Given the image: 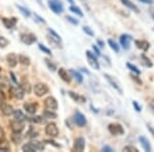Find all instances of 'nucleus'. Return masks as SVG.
<instances>
[{
	"label": "nucleus",
	"instance_id": "30",
	"mask_svg": "<svg viewBox=\"0 0 154 152\" xmlns=\"http://www.w3.org/2000/svg\"><path fill=\"white\" fill-rule=\"evenodd\" d=\"M126 67H128V68L131 71V73L138 74V75H140V74H141V70L137 66H135V65H133L131 63H126Z\"/></svg>",
	"mask_w": 154,
	"mask_h": 152
},
{
	"label": "nucleus",
	"instance_id": "25",
	"mask_svg": "<svg viewBox=\"0 0 154 152\" xmlns=\"http://www.w3.org/2000/svg\"><path fill=\"white\" fill-rule=\"evenodd\" d=\"M18 61L22 65H24V66H29V65L31 64V60H30V58L27 56H25V54H20L19 58H18Z\"/></svg>",
	"mask_w": 154,
	"mask_h": 152
},
{
	"label": "nucleus",
	"instance_id": "20",
	"mask_svg": "<svg viewBox=\"0 0 154 152\" xmlns=\"http://www.w3.org/2000/svg\"><path fill=\"white\" fill-rule=\"evenodd\" d=\"M2 23H3L4 26L6 27L7 29H11L16 26L17 24V19L12 18V19H7V18H2Z\"/></svg>",
	"mask_w": 154,
	"mask_h": 152
},
{
	"label": "nucleus",
	"instance_id": "49",
	"mask_svg": "<svg viewBox=\"0 0 154 152\" xmlns=\"http://www.w3.org/2000/svg\"><path fill=\"white\" fill-rule=\"evenodd\" d=\"M37 134H38V133H37V132L34 131L33 129H30V132L28 133L29 137H31V138H33V137H36V136H37Z\"/></svg>",
	"mask_w": 154,
	"mask_h": 152
},
{
	"label": "nucleus",
	"instance_id": "4",
	"mask_svg": "<svg viewBox=\"0 0 154 152\" xmlns=\"http://www.w3.org/2000/svg\"><path fill=\"white\" fill-rule=\"evenodd\" d=\"M108 131L110 132V134H112L113 136H118V135L125 134V129H123L122 126L118 123H110L108 126Z\"/></svg>",
	"mask_w": 154,
	"mask_h": 152
},
{
	"label": "nucleus",
	"instance_id": "53",
	"mask_svg": "<svg viewBox=\"0 0 154 152\" xmlns=\"http://www.w3.org/2000/svg\"><path fill=\"white\" fill-rule=\"evenodd\" d=\"M93 49L95 51V54H96V56H101V51H100V49L98 48L96 45H93Z\"/></svg>",
	"mask_w": 154,
	"mask_h": 152
},
{
	"label": "nucleus",
	"instance_id": "5",
	"mask_svg": "<svg viewBox=\"0 0 154 152\" xmlns=\"http://www.w3.org/2000/svg\"><path fill=\"white\" fill-rule=\"evenodd\" d=\"M44 106L48 110L56 111L58 109V101L54 97H48V98L44 100Z\"/></svg>",
	"mask_w": 154,
	"mask_h": 152
},
{
	"label": "nucleus",
	"instance_id": "3",
	"mask_svg": "<svg viewBox=\"0 0 154 152\" xmlns=\"http://www.w3.org/2000/svg\"><path fill=\"white\" fill-rule=\"evenodd\" d=\"M48 86L44 83H37L34 85V93L37 97H43L44 95L48 93Z\"/></svg>",
	"mask_w": 154,
	"mask_h": 152
},
{
	"label": "nucleus",
	"instance_id": "12",
	"mask_svg": "<svg viewBox=\"0 0 154 152\" xmlns=\"http://www.w3.org/2000/svg\"><path fill=\"white\" fill-rule=\"evenodd\" d=\"M37 40V38L35 37L34 34H26V33H23L21 34V41L23 43L27 44V45H31L33 42H35Z\"/></svg>",
	"mask_w": 154,
	"mask_h": 152
},
{
	"label": "nucleus",
	"instance_id": "40",
	"mask_svg": "<svg viewBox=\"0 0 154 152\" xmlns=\"http://www.w3.org/2000/svg\"><path fill=\"white\" fill-rule=\"evenodd\" d=\"M131 79H133L134 81L136 82V83H138L139 85H142L143 84V81L141 80V78L139 77L138 74H134V73H131Z\"/></svg>",
	"mask_w": 154,
	"mask_h": 152
},
{
	"label": "nucleus",
	"instance_id": "14",
	"mask_svg": "<svg viewBox=\"0 0 154 152\" xmlns=\"http://www.w3.org/2000/svg\"><path fill=\"white\" fill-rule=\"evenodd\" d=\"M139 142H140V144L142 145L143 149L146 152H151V151H152V147H151L150 142H149V140H148L147 138H146L145 136L139 137Z\"/></svg>",
	"mask_w": 154,
	"mask_h": 152
},
{
	"label": "nucleus",
	"instance_id": "45",
	"mask_svg": "<svg viewBox=\"0 0 154 152\" xmlns=\"http://www.w3.org/2000/svg\"><path fill=\"white\" fill-rule=\"evenodd\" d=\"M133 107L135 108V110L137 112H141V111H142V107L139 105V103L137 101H133Z\"/></svg>",
	"mask_w": 154,
	"mask_h": 152
},
{
	"label": "nucleus",
	"instance_id": "11",
	"mask_svg": "<svg viewBox=\"0 0 154 152\" xmlns=\"http://www.w3.org/2000/svg\"><path fill=\"white\" fill-rule=\"evenodd\" d=\"M9 126H11V129L12 131V133H22L24 129V124L22 121L19 120H12L9 123Z\"/></svg>",
	"mask_w": 154,
	"mask_h": 152
},
{
	"label": "nucleus",
	"instance_id": "28",
	"mask_svg": "<svg viewBox=\"0 0 154 152\" xmlns=\"http://www.w3.org/2000/svg\"><path fill=\"white\" fill-rule=\"evenodd\" d=\"M108 44H109V46L111 47V48L113 49L115 53H119V51H120V48H119V45L117 44V42H115L113 40V39H108Z\"/></svg>",
	"mask_w": 154,
	"mask_h": 152
},
{
	"label": "nucleus",
	"instance_id": "27",
	"mask_svg": "<svg viewBox=\"0 0 154 152\" xmlns=\"http://www.w3.org/2000/svg\"><path fill=\"white\" fill-rule=\"evenodd\" d=\"M70 73L72 74V76L75 78V80L78 82V83H82V81H83V76L81 75L79 72H77L75 70H70Z\"/></svg>",
	"mask_w": 154,
	"mask_h": 152
},
{
	"label": "nucleus",
	"instance_id": "22",
	"mask_svg": "<svg viewBox=\"0 0 154 152\" xmlns=\"http://www.w3.org/2000/svg\"><path fill=\"white\" fill-rule=\"evenodd\" d=\"M58 73H59V76L61 77L62 79H63L65 82H70L71 81V78H70V75L68 74V72H67L65 69L64 68H60L59 69V71H58Z\"/></svg>",
	"mask_w": 154,
	"mask_h": 152
},
{
	"label": "nucleus",
	"instance_id": "32",
	"mask_svg": "<svg viewBox=\"0 0 154 152\" xmlns=\"http://www.w3.org/2000/svg\"><path fill=\"white\" fill-rule=\"evenodd\" d=\"M30 143L33 145L35 150H43L44 149V144L39 141H32V142H30Z\"/></svg>",
	"mask_w": 154,
	"mask_h": 152
},
{
	"label": "nucleus",
	"instance_id": "31",
	"mask_svg": "<svg viewBox=\"0 0 154 152\" xmlns=\"http://www.w3.org/2000/svg\"><path fill=\"white\" fill-rule=\"evenodd\" d=\"M11 150V145L8 144V142H6V141H4V140H2V141H0V151H9Z\"/></svg>",
	"mask_w": 154,
	"mask_h": 152
},
{
	"label": "nucleus",
	"instance_id": "61",
	"mask_svg": "<svg viewBox=\"0 0 154 152\" xmlns=\"http://www.w3.org/2000/svg\"><path fill=\"white\" fill-rule=\"evenodd\" d=\"M0 78H1V75H0Z\"/></svg>",
	"mask_w": 154,
	"mask_h": 152
},
{
	"label": "nucleus",
	"instance_id": "54",
	"mask_svg": "<svg viewBox=\"0 0 154 152\" xmlns=\"http://www.w3.org/2000/svg\"><path fill=\"white\" fill-rule=\"evenodd\" d=\"M4 100H5V95H4L3 91H2V89L0 88V102L4 101Z\"/></svg>",
	"mask_w": 154,
	"mask_h": 152
},
{
	"label": "nucleus",
	"instance_id": "46",
	"mask_svg": "<svg viewBox=\"0 0 154 152\" xmlns=\"http://www.w3.org/2000/svg\"><path fill=\"white\" fill-rule=\"evenodd\" d=\"M31 121H33V123H41V117L40 116H35V117H32L31 119H30Z\"/></svg>",
	"mask_w": 154,
	"mask_h": 152
},
{
	"label": "nucleus",
	"instance_id": "33",
	"mask_svg": "<svg viewBox=\"0 0 154 152\" xmlns=\"http://www.w3.org/2000/svg\"><path fill=\"white\" fill-rule=\"evenodd\" d=\"M70 11H71L72 12H74V14H76L77 16L81 17V18H82V17H83V12H82V11H81V9L79 8L78 6L71 5V6H70Z\"/></svg>",
	"mask_w": 154,
	"mask_h": 152
},
{
	"label": "nucleus",
	"instance_id": "60",
	"mask_svg": "<svg viewBox=\"0 0 154 152\" xmlns=\"http://www.w3.org/2000/svg\"><path fill=\"white\" fill-rule=\"evenodd\" d=\"M151 17H152V18L154 19V14H151Z\"/></svg>",
	"mask_w": 154,
	"mask_h": 152
},
{
	"label": "nucleus",
	"instance_id": "19",
	"mask_svg": "<svg viewBox=\"0 0 154 152\" xmlns=\"http://www.w3.org/2000/svg\"><path fill=\"white\" fill-rule=\"evenodd\" d=\"M68 95L70 96V98L73 100V101L77 102V103H85V98H84L83 96H80V95L74 93V92H72V91H69Z\"/></svg>",
	"mask_w": 154,
	"mask_h": 152
},
{
	"label": "nucleus",
	"instance_id": "7",
	"mask_svg": "<svg viewBox=\"0 0 154 152\" xmlns=\"http://www.w3.org/2000/svg\"><path fill=\"white\" fill-rule=\"evenodd\" d=\"M74 121H75V123L78 126H80V128H83L86 124V123H88V121H86V117L79 111H76L75 114H74Z\"/></svg>",
	"mask_w": 154,
	"mask_h": 152
},
{
	"label": "nucleus",
	"instance_id": "48",
	"mask_svg": "<svg viewBox=\"0 0 154 152\" xmlns=\"http://www.w3.org/2000/svg\"><path fill=\"white\" fill-rule=\"evenodd\" d=\"M147 129L149 131V133L152 135L153 138H154V128H153V126H150L149 123H147Z\"/></svg>",
	"mask_w": 154,
	"mask_h": 152
},
{
	"label": "nucleus",
	"instance_id": "58",
	"mask_svg": "<svg viewBox=\"0 0 154 152\" xmlns=\"http://www.w3.org/2000/svg\"><path fill=\"white\" fill-rule=\"evenodd\" d=\"M11 78H12V80H14V82H16V83H17V82H18V81H17V79H16V76H14V74L12 73V72H11Z\"/></svg>",
	"mask_w": 154,
	"mask_h": 152
},
{
	"label": "nucleus",
	"instance_id": "16",
	"mask_svg": "<svg viewBox=\"0 0 154 152\" xmlns=\"http://www.w3.org/2000/svg\"><path fill=\"white\" fill-rule=\"evenodd\" d=\"M135 44L139 49H142L143 51H147L149 47H150V43L146 40H139V39H137V40H135Z\"/></svg>",
	"mask_w": 154,
	"mask_h": 152
},
{
	"label": "nucleus",
	"instance_id": "50",
	"mask_svg": "<svg viewBox=\"0 0 154 152\" xmlns=\"http://www.w3.org/2000/svg\"><path fill=\"white\" fill-rule=\"evenodd\" d=\"M45 143H48V144H51V145H54V147H57V148H59L60 147L59 144H57L56 142L53 141V140H45Z\"/></svg>",
	"mask_w": 154,
	"mask_h": 152
},
{
	"label": "nucleus",
	"instance_id": "10",
	"mask_svg": "<svg viewBox=\"0 0 154 152\" xmlns=\"http://www.w3.org/2000/svg\"><path fill=\"white\" fill-rule=\"evenodd\" d=\"M74 150L78 151V152H82L85 148V140L82 137H78L74 140V145H73Z\"/></svg>",
	"mask_w": 154,
	"mask_h": 152
},
{
	"label": "nucleus",
	"instance_id": "52",
	"mask_svg": "<svg viewBox=\"0 0 154 152\" xmlns=\"http://www.w3.org/2000/svg\"><path fill=\"white\" fill-rule=\"evenodd\" d=\"M34 18L35 19H37V21L38 22H40V23H43V24H45V21H44V19H42L41 17H39L38 14H34Z\"/></svg>",
	"mask_w": 154,
	"mask_h": 152
},
{
	"label": "nucleus",
	"instance_id": "6",
	"mask_svg": "<svg viewBox=\"0 0 154 152\" xmlns=\"http://www.w3.org/2000/svg\"><path fill=\"white\" fill-rule=\"evenodd\" d=\"M131 40H133V37H131V35H130V34H122V35L120 36V38H119L121 46L125 49H130Z\"/></svg>",
	"mask_w": 154,
	"mask_h": 152
},
{
	"label": "nucleus",
	"instance_id": "24",
	"mask_svg": "<svg viewBox=\"0 0 154 152\" xmlns=\"http://www.w3.org/2000/svg\"><path fill=\"white\" fill-rule=\"evenodd\" d=\"M12 114H14V117L16 120L22 121V123L26 120V116H25V114L21 110H14Z\"/></svg>",
	"mask_w": 154,
	"mask_h": 152
},
{
	"label": "nucleus",
	"instance_id": "2",
	"mask_svg": "<svg viewBox=\"0 0 154 152\" xmlns=\"http://www.w3.org/2000/svg\"><path fill=\"white\" fill-rule=\"evenodd\" d=\"M86 58H88V64L93 67V69H95V70H99L100 69V63H99L95 54H93L89 51H86Z\"/></svg>",
	"mask_w": 154,
	"mask_h": 152
},
{
	"label": "nucleus",
	"instance_id": "56",
	"mask_svg": "<svg viewBox=\"0 0 154 152\" xmlns=\"http://www.w3.org/2000/svg\"><path fill=\"white\" fill-rule=\"evenodd\" d=\"M4 135H5V134H4V131L1 128H0V141L4 140V137H5Z\"/></svg>",
	"mask_w": 154,
	"mask_h": 152
},
{
	"label": "nucleus",
	"instance_id": "15",
	"mask_svg": "<svg viewBox=\"0 0 154 152\" xmlns=\"http://www.w3.org/2000/svg\"><path fill=\"white\" fill-rule=\"evenodd\" d=\"M9 92H11V96L12 97H14L16 99H18V100H22L24 98V95L25 93L23 91H22V88H11V89H9Z\"/></svg>",
	"mask_w": 154,
	"mask_h": 152
},
{
	"label": "nucleus",
	"instance_id": "36",
	"mask_svg": "<svg viewBox=\"0 0 154 152\" xmlns=\"http://www.w3.org/2000/svg\"><path fill=\"white\" fill-rule=\"evenodd\" d=\"M11 140L14 141V143L18 144L22 141V137H21V133H14L11 136Z\"/></svg>",
	"mask_w": 154,
	"mask_h": 152
},
{
	"label": "nucleus",
	"instance_id": "23",
	"mask_svg": "<svg viewBox=\"0 0 154 152\" xmlns=\"http://www.w3.org/2000/svg\"><path fill=\"white\" fill-rule=\"evenodd\" d=\"M24 109L28 112L29 114H35V112L37 111V106L33 103H25Z\"/></svg>",
	"mask_w": 154,
	"mask_h": 152
},
{
	"label": "nucleus",
	"instance_id": "43",
	"mask_svg": "<svg viewBox=\"0 0 154 152\" xmlns=\"http://www.w3.org/2000/svg\"><path fill=\"white\" fill-rule=\"evenodd\" d=\"M123 151H126V152H139L138 149L136 148V147H134V146H125V147H123V149H122Z\"/></svg>",
	"mask_w": 154,
	"mask_h": 152
},
{
	"label": "nucleus",
	"instance_id": "37",
	"mask_svg": "<svg viewBox=\"0 0 154 152\" xmlns=\"http://www.w3.org/2000/svg\"><path fill=\"white\" fill-rule=\"evenodd\" d=\"M17 7L19 8V11H21V12L24 14V16H26V17H30V16H31V12H30L29 9H27L26 7L21 6V5H19V4H17Z\"/></svg>",
	"mask_w": 154,
	"mask_h": 152
},
{
	"label": "nucleus",
	"instance_id": "8",
	"mask_svg": "<svg viewBox=\"0 0 154 152\" xmlns=\"http://www.w3.org/2000/svg\"><path fill=\"white\" fill-rule=\"evenodd\" d=\"M45 133L46 135H48L49 137H57L59 135V129H58V126H57L56 123H48V126H45Z\"/></svg>",
	"mask_w": 154,
	"mask_h": 152
},
{
	"label": "nucleus",
	"instance_id": "42",
	"mask_svg": "<svg viewBox=\"0 0 154 152\" xmlns=\"http://www.w3.org/2000/svg\"><path fill=\"white\" fill-rule=\"evenodd\" d=\"M82 30H83L84 33L88 34V36H91V37H93L94 35H95V33H94L93 30H91V29L89 28V27H88V26H84L83 28H82Z\"/></svg>",
	"mask_w": 154,
	"mask_h": 152
},
{
	"label": "nucleus",
	"instance_id": "9",
	"mask_svg": "<svg viewBox=\"0 0 154 152\" xmlns=\"http://www.w3.org/2000/svg\"><path fill=\"white\" fill-rule=\"evenodd\" d=\"M104 76H105L106 80L109 82V84H110V85L112 86V88H113L114 89H116V91H117L119 94H120V95H122L123 92H122V89H121L120 85H119V84H118V82L116 81L115 79H114L112 76H111V75H109V74H107V73L104 74Z\"/></svg>",
	"mask_w": 154,
	"mask_h": 152
},
{
	"label": "nucleus",
	"instance_id": "44",
	"mask_svg": "<svg viewBox=\"0 0 154 152\" xmlns=\"http://www.w3.org/2000/svg\"><path fill=\"white\" fill-rule=\"evenodd\" d=\"M66 20H67L68 22H70L71 24H73V25H78V24H79V21H78V20L72 18V17H70V16H67V17H66Z\"/></svg>",
	"mask_w": 154,
	"mask_h": 152
},
{
	"label": "nucleus",
	"instance_id": "34",
	"mask_svg": "<svg viewBox=\"0 0 154 152\" xmlns=\"http://www.w3.org/2000/svg\"><path fill=\"white\" fill-rule=\"evenodd\" d=\"M44 62H45L46 66L48 67L49 70H51V71H56V69H57V65L54 64V63H53V62H51V60H48V59H44Z\"/></svg>",
	"mask_w": 154,
	"mask_h": 152
},
{
	"label": "nucleus",
	"instance_id": "51",
	"mask_svg": "<svg viewBox=\"0 0 154 152\" xmlns=\"http://www.w3.org/2000/svg\"><path fill=\"white\" fill-rule=\"evenodd\" d=\"M148 105H149V107H150L151 110H152V112L154 113V99H151L150 101H149Z\"/></svg>",
	"mask_w": 154,
	"mask_h": 152
},
{
	"label": "nucleus",
	"instance_id": "47",
	"mask_svg": "<svg viewBox=\"0 0 154 152\" xmlns=\"http://www.w3.org/2000/svg\"><path fill=\"white\" fill-rule=\"evenodd\" d=\"M102 151L103 152H113V148H111L110 146H104L103 149H102Z\"/></svg>",
	"mask_w": 154,
	"mask_h": 152
},
{
	"label": "nucleus",
	"instance_id": "1",
	"mask_svg": "<svg viewBox=\"0 0 154 152\" xmlns=\"http://www.w3.org/2000/svg\"><path fill=\"white\" fill-rule=\"evenodd\" d=\"M48 6L57 14H62L64 11V6L61 0H48Z\"/></svg>",
	"mask_w": 154,
	"mask_h": 152
},
{
	"label": "nucleus",
	"instance_id": "26",
	"mask_svg": "<svg viewBox=\"0 0 154 152\" xmlns=\"http://www.w3.org/2000/svg\"><path fill=\"white\" fill-rule=\"evenodd\" d=\"M141 59H142L143 63H144V65H145L146 67H148V68H152V67H153L152 61H151V60L149 59L146 54H141Z\"/></svg>",
	"mask_w": 154,
	"mask_h": 152
},
{
	"label": "nucleus",
	"instance_id": "18",
	"mask_svg": "<svg viewBox=\"0 0 154 152\" xmlns=\"http://www.w3.org/2000/svg\"><path fill=\"white\" fill-rule=\"evenodd\" d=\"M121 1V3L123 4L125 7H128V8H130L131 11H135V12H140V8H139L138 6L136 5L135 3H133V2L131 1V0H120Z\"/></svg>",
	"mask_w": 154,
	"mask_h": 152
},
{
	"label": "nucleus",
	"instance_id": "38",
	"mask_svg": "<svg viewBox=\"0 0 154 152\" xmlns=\"http://www.w3.org/2000/svg\"><path fill=\"white\" fill-rule=\"evenodd\" d=\"M44 116L46 117V118H57V113H54V112L53 110H46L45 112H44V114H43Z\"/></svg>",
	"mask_w": 154,
	"mask_h": 152
},
{
	"label": "nucleus",
	"instance_id": "41",
	"mask_svg": "<svg viewBox=\"0 0 154 152\" xmlns=\"http://www.w3.org/2000/svg\"><path fill=\"white\" fill-rule=\"evenodd\" d=\"M38 47H39V49H40L41 51H43V53H45L46 54H48V56H51V49L48 48V47H46V46H44L43 44L39 43V44H38Z\"/></svg>",
	"mask_w": 154,
	"mask_h": 152
},
{
	"label": "nucleus",
	"instance_id": "21",
	"mask_svg": "<svg viewBox=\"0 0 154 152\" xmlns=\"http://www.w3.org/2000/svg\"><path fill=\"white\" fill-rule=\"evenodd\" d=\"M48 31L49 35H51V38H48V39H51V41L56 42V43H60V44H61V42H62L61 36H60L56 31H54V30H51V29H49V28L48 29Z\"/></svg>",
	"mask_w": 154,
	"mask_h": 152
},
{
	"label": "nucleus",
	"instance_id": "35",
	"mask_svg": "<svg viewBox=\"0 0 154 152\" xmlns=\"http://www.w3.org/2000/svg\"><path fill=\"white\" fill-rule=\"evenodd\" d=\"M22 149H23V151H26V152H34V151H36L35 148H34L33 145H32L31 143L25 144V145L22 147Z\"/></svg>",
	"mask_w": 154,
	"mask_h": 152
},
{
	"label": "nucleus",
	"instance_id": "13",
	"mask_svg": "<svg viewBox=\"0 0 154 152\" xmlns=\"http://www.w3.org/2000/svg\"><path fill=\"white\" fill-rule=\"evenodd\" d=\"M0 110H1V112L4 115L9 116V115H11L12 112H14V108H12L11 105H9V104H7V103H4V101H2L1 104H0Z\"/></svg>",
	"mask_w": 154,
	"mask_h": 152
},
{
	"label": "nucleus",
	"instance_id": "29",
	"mask_svg": "<svg viewBox=\"0 0 154 152\" xmlns=\"http://www.w3.org/2000/svg\"><path fill=\"white\" fill-rule=\"evenodd\" d=\"M20 88H22V91H23L25 94H26V93H27V94L31 93V85H30L29 82H27V81L22 82L21 85H20Z\"/></svg>",
	"mask_w": 154,
	"mask_h": 152
},
{
	"label": "nucleus",
	"instance_id": "59",
	"mask_svg": "<svg viewBox=\"0 0 154 152\" xmlns=\"http://www.w3.org/2000/svg\"><path fill=\"white\" fill-rule=\"evenodd\" d=\"M68 1L70 2L71 4H73V3H74V0H68Z\"/></svg>",
	"mask_w": 154,
	"mask_h": 152
},
{
	"label": "nucleus",
	"instance_id": "17",
	"mask_svg": "<svg viewBox=\"0 0 154 152\" xmlns=\"http://www.w3.org/2000/svg\"><path fill=\"white\" fill-rule=\"evenodd\" d=\"M6 61H7V64L9 65V67H11V68H14V67L17 66V64H18V57H17V54H8L6 56Z\"/></svg>",
	"mask_w": 154,
	"mask_h": 152
},
{
	"label": "nucleus",
	"instance_id": "57",
	"mask_svg": "<svg viewBox=\"0 0 154 152\" xmlns=\"http://www.w3.org/2000/svg\"><path fill=\"white\" fill-rule=\"evenodd\" d=\"M97 42H98V45L101 47V48H103L104 46H105V44H104V41L103 40H100V39H98L97 40Z\"/></svg>",
	"mask_w": 154,
	"mask_h": 152
},
{
	"label": "nucleus",
	"instance_id": "39",
	"mask_svg": "<svg viewBox=\"0 0 154 152\" xmlns=\"http://www.w3.org/2000/svg\"><path fill=\"white\" fill-rule=\"evenodd\" d=\"M9 44V41L7 40L5 37L3 36H0V48H4Z\"/></svg>",
	"mask_w": 154,
	"mask_h": 152
},
{
	"label": "nucleus",
	"instance_id": "55",
	"mask_svg": "<svg viewBox=\"0 0 154 152\" xmlns=\"http://www.w3.org/2000/svg\"><path fill=\"white\" fill-rule=\"evenodd\" d=\"M140 2H142L144 4H152L153 3V0H139Z\"/></svg>",
	"mask_w": 154,
	"mask_h": 152
}]
</instances>
